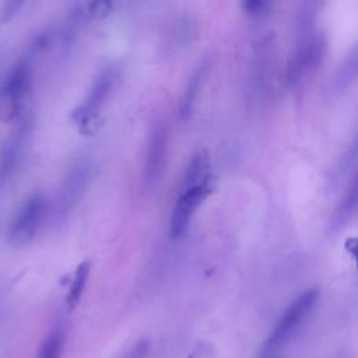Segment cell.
Returning <instances> with one entry per match:
<instances>
[{
  "label": "cell",
  "instance_id": "obj_1",
  "mask_svg": "<svg viewBox=\"0 0 358 358\" xmlns=\"http://www.w3.org/2000/svg\"><path fill=\"white\" fill-rule=\"evenodd\" d=\"M319 299V288L312 287L299 294L285 309L267 340V347H278L285 343L308 317Z\"/></svg>",
  "mask_w": 358,
  "mask_h": 358
},
{
  "label": "cell",
  "instance_id": "obj_2",
  "mask_svg": "<svg viewBox=\"0 0 358 358\" xmlns=\"http://www.w3.org/2000/svg\"><path fill=\"white\" fill-rule=\"evenodd\" d=\"M45 215V200L35 194L29 197L25 204L15 214L8 228V239L14 245H25L39 229Z\"/></svg>",
  "mask_w": 358,
  "mask_h": 358
},
{
  "label": "cell",
  "instance_id": "obj_3",
  "mask_svg": "<svg viewBox=\"0 0 358 358\" xmlns=\"http://www.w3.org/2000/svg\"><path fill=\"white\" fill-rule=\"evenodd\" d=\"M211 192V178L204 180L200 185L183 189L182 194L176 200L172 215H171V227L169 232L172 238H179L187 229L192 215L199 204L207 197Z\"/></svg>",
  "mask_w": 358,
  "mask_h": 358
},
{
  "label": "cell",
  "instance_id": "obj_4",
  "mask_svg": "<svg viewBox=\"0 0 358 358\" xmlns=\"http://www.w3.org/2000/svg\"><path fill=\"white\" fill-rule=\"evenodd\" d=\"M168 145V130L164 122L154 123L147 147V155L144 161V179L145 182H154L164 166L165 154Z\"/></svg>",
  "mask_w": 358,
  "mask_h": 358
},
{
  "label": "cell",
  "instance_id": "obj_5",
  "mask_svg": "<svg viewBox=\"0 0 358 358\" xmlns=\"http://www.w3.org/2000/svg\"><path fill=\"white\" fill-rule=\"evenodd\" d=\"M323 55V42L320 39H310L305 42L291 59L287 67V84H296L305 74L319 64Z\"/></svg>",
  "mask_w": 358,
  "mask_h": 358
},
{
  "label": "cell",
  "instance_id": "obj_6",
  "mask_svg": "<svg viewBox=\"0 0 358 358\" xmlns=\"http://www.w3.org/2000/svg\"><path fill=\"white\" fill-rule=\"evenodd\" d=\"M29 81L28 66L24 63L15 66L0 90V105L4 110H14L22 102L29 90Z\"/></svg>",
  "mask_w": 358,
  "mask_h": 358
},
{
  "label": "cell",
  "instance_id": "obj_7",
  "mask_svg": "<svg viewBox=\"0 0 358 358\" xmlns=\"http://www.w3.org/2000/svg\"><path fill=\"white\" fill-rule=\"evenodd\" d=\"M112 84H113V73L110 70L103 71L96 78L88 96L85 98V101L83 102V105L80 106V109L77 112L78 119L81 120L83 124L90 126V124H94V122H96L99 108L102 106L103 101L106 99V96L112 88Z\"/></svg>",
  "mask_w": 358,
  "mask_h": 358
},
{
  "label": "cell",
  "instance_id": "obj_8",
  "mask_svg": "<svg viewBox=\"0 0 358 358\" xmlns=\"http://www.w3.org/2000/svg\"><path fill=\"white\" fill-rule=\"evenodd\" d=\"M208 178H211L210 175V158L207 151L201 150L197 154L193 155V158L190 159L185 178H183V189L196 186L203 183L204 180H207Z\"/></svg>",
  "mask_w": 358,
  "mask_h": 358
},
{
  "label": "cell",
  "instance_id": "obj_9",
  "mask_svg": "<svg viewBox=\"0 0 358 358\" xmlns=\"http://www.w3.org/2000/svg\"><path fill=\"white\" fill-rule=\"evenodd\" d=\"M204 74H206V64H201L192 74V77H190V80L186 85V90H185L183 96H182V102L179 105V116L183 120H186L190 116L192 110H193V106H194L196 98L199 95V90L201 87V81L204 78Z\"/></svg>",
  "mask_w": 358,
  "mask_h": 358
},
{
  "label": "cell",
  "instance_id": "obj_10",
  "mask_svg": "<svg viewBox=\"0 0 358 358\" xmlns=\"http://www.w3.org/2000/svg\"><path fill=\"white\" fill-rule=\"evenodd\" d=\"M66 347V333L63 329H55L41 343L36 358H62Z\"/></svg>",
  "mask_w": 358,
  "mask_h": 358
},
{
  "label": "cell",
  "instance_id": "obj_11",
  "mask_svg": "<svg viewBox=\"0 0 358 358\" xmlns=\"http://www.w3.org/2000/svg\"><path fill=\"white\" fill-rule=\"evenodd\" d=\"M90 267H91L90 262H83L74 273V277H73V281L70 285V291L67 295V305L70 309H73L78 303V301L83 295V291H84L88 274H90Z\"/></svg>",
  "mask_w": 358,
  "mask_h": 358
},
{
  "label": "cell",
  "instance_id": "obj_12",
  "mask_svg": "<svg viewBox=\"0 0 358 358\" xmlns=\"http://www.w3.org/2000/svg\"><path fill=\"white\" fill-rule=\"evenodd\" d=\"M355 201H357V185H355V180H354L348 193L345 194V199L341 203L340 217H345V214L351 213L355 208Z\"/></svg>",
  "mask_w": 358,
  "mask_h": 358
},
{
  "label": "cell",
  "instance_id": "obj_13",
  "mask_svg": "<svg viewBox=\"0 0 358 358\" xmlns=\"http://www.w3.org/2000/svg\"><path fill=\"white\" fill-rule=\"evenodd\" d=\"M150 344L147 340H141L138 343H136L130 350H127L124 352V355H122L120 358H144L148 352Z\"/></svg>",
  "mask_w": 358,
  "mask_h": 358
},
{
  "label": "cell",
  "instance_id": "obj_14",
  "mask_svg": "<svg viewBox=\"0 0 358 358\" xmlns=\"http://www.w3.org/2000/svg\"><path fill=\"white\" fill-rule=\"evenodd\" d=\"M242 6L249 14H262L268 7V3H266V1H246Z\"/></svg>",
  "mask_w": 358,
  "mask_h": 358
}]
</instances>
